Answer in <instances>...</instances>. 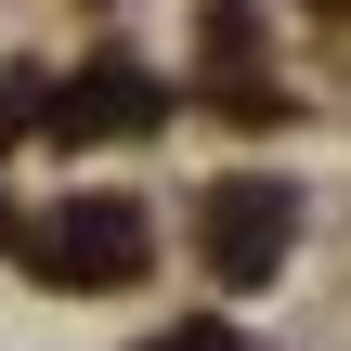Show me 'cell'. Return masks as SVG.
Masks as SVG:
<instances>
[{
  "mask_svg": "<svg viewBox=\"0 0 351 351\" xmlns=\"http://www.w3.org/2000/svg\"><path fill=\"white\" fill-rule=\"evenodd\" d=\"M156 351H221V339H208V326H182V339H156Z\"/></svg>",
  "mask_w": 351,
  "mask_h": 351,
  "instance_id": "3",
  "label": "cell"
},
{
  "mask_svg": "<svg viewBox=\"0 0 351 351\" xmlns=\"http://www.w3.org/2000/svg\"><path fill=\"white\" fill-rule=\"evenodd\" d=\"M287 221H300L287 182H221V195H208V261H221L234 287H261V274L287 261Z\"/></svg>",
  "mask_w": 351,
  "mask_h": 351,
  "instance_id": "1",
  "label": "cell"
},
{
  "mask_svg": "<svg viewBox=\"0 0 351 351\" xmlns=\"http://www.w3.org/2000/svg\"><path fill=\"white\" fill-rule=\"evenodd\" d=\"M52 261H65V274H130V261H143V221H130V208H78Z\"/></svg>",
  "mask_w": 351,
  "mask_h": 351,
  "instance_id": "2",
  "label": "cell"
}]
</instances>
